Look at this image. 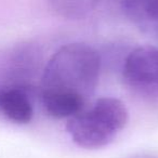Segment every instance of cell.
Listing matches in <instances>:
<instances>
[{"mask_svg":"<svg viewBox=\"0 0 158 158\" xmlns=\"http://www.w3.org/2000/svg\"><path fill=\"white\" fill-rule=\"evenodd\" d=\"M129 120L125 103L116 98H101L90 110L69 118L66 126L72 140L85 148H100L112 143Z\"/></svg>","mask_w":158,"mask_h":158,"instance_id":"cell-2","label":"cell"},{"mask_svg":"<svg viewBox=\"0 0 158 158\" xmlns=\"http://www.w3.org/2000/svg\"><path fill=\"white\" fill-rule=\"evenodd\" d=\"M101 57L91 46L73 42L50 57L40 76V93L75 98L86 103L99 82Z\"/></svg>","mask_w":158,"mask_h":158,"instance_id":"cell-1","label":"cell"},{"mask_svg":"<svg viewBox=\"0 0 158 158\" xmlns=\"http://www.w3.org/2000/svg\"><path fill=\"white\" fill-rule=\"evenodd\" d=\"M60 16L69 20H80L94 10L99 0H48Z\"/></svg>","mask_w":158,"mask_h":158,"instance_id":"cell-6","label":"cell"},{"mask_svg":"<svg viewBox=\"0 0 158 158\" xmlns=\"http://www.w3.org/2000/svg\"><path fill=\"white\" fill-rule=\"evenodd\" d=\"M120 5L134 25L158 39V0H123Z\"/></svg>","mask_w":158,"mask_h":158,"instance_id":"cell-5","label":"cell"},{"mask_svg":"<svg viewBox=\"0 0 158 158\" xmlns=\"http://www.w3.org/2000/svg\"><path fill=\"white\" fill-rule=\"evenodd\" d=\"M0 114L18 125L31 123L34 106L29 97V89L15 85L0 86Z\"/></svg>","mask_w":158,"mask_h":158,"instance_id":"cell-4","label":"cell"},{"mask_svg":"<svg viewBox=\"0 0 158 158\" xmlns=\"http://www.w3.org/2000/svg\"><path fill=\"white\" fill-rule=\"evenodd\" d=\"M123 74L138 93L158 97V48L145 46L131 51L123 62Z\"/></svg>","mask_w":158,"mask_h":158,"instance_id":"cell-3","label":"cell"},{"mask_svg":"<svg viewBox=\"0 0 158 158\" xmlns=\"http://www.w3.org/2000/svg\"><path fill=\"white\" fill-rule=\"evenodd\" d=\"M119 1H120V2H121V1H123V0H119Z\"/></svg>","mask_w":158,"mask_h":158,"instance_id":"cell-7","label":"cell"}]
</instances>
